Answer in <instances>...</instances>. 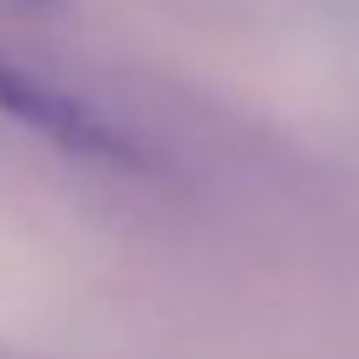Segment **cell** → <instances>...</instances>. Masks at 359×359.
Masks as SVG:
<instances>
[{
	"mask_svg": "<svg viewBox=\"0 0 359 359\" xmlns=\"http://www.w3.org/2000/svg\"><path fill=\"white\" fill-rule=\"evenodd\" d=\"M0 111L11 116V122L32 127V133H43L48 143L79 154V158H106V164L133 158L127 137L116 133L111 122H101V116L90 111L85 101L64 95L58 85H48V79L16 69L11 58H0Z\"/></svg>",
	"mask_w": 359,
	"mask_h": 359,
	"instance_id": "obj_1",
	"label": "cell"
},
{
	"mask_svg": "<svg viewBox=\"0 0 359 359\" xmlns=\"http://www.w3.org/2000/svg\"><path fill=\"white\" fill-rule=\"evenodd\" d=\"M16 6H58V0H16Z\"/></svg>",
	"mask_w": 359,
	"mask_h": 359,
	"instance_id": "obj_2",
	"label": "cell"
}]
</instances>
